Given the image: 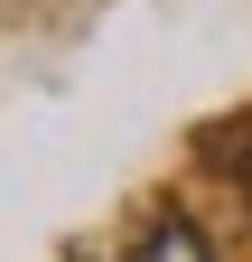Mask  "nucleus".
Masks as SVG:
<instances>
[{
  "mask_svg": "<svg viewBox=\"0 0 252 262\" xmlns=\"http://www.w3.org/2000/svg\"><path fill=\"white\" fill-rule=\"evenodd\" d=\"M243 196H252V141H243Z\"/></svg>",
  "mask_w": 252,
  "mask_h": 262,
  "instance_id": "obj_2",
  "label": "nucleus"
},
{
  "mask_svg": "<svg viewBox=\"0 0 252 262\" xmlns=\"http://www.w3.org/2000/svg\"><path fill=\"white\" fill-rule=\"evenodd\" d=\"M131 262H215V253H206V234L187 215H149V234L131 244Z\"/></svg>",
  "mask_w": 252,
  "mask_h": 262,
  "instance_id": "obj_1",
  "label": "nucleus"
}]
</instances>
